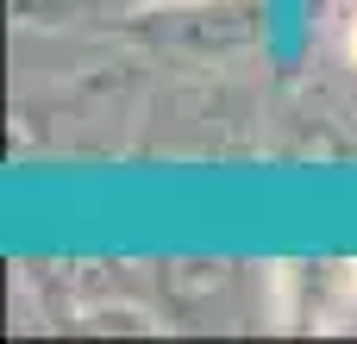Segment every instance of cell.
I'll return each instance as SVG.
<instances>
[{"instance_id": "1", "label": "cell", "mask_w": 357, "mask_h": 344, "mask_svg": "<svg viewBox=\"0 0 357 344\" xmlns=\"http://www.w3.org/2000/svg\"><path fill=\"white\" fill-rule=\"evenodd\" d=\"M345 50H351V63H357V19H351V31H345Z\"/></svg>"}]
</instances>
